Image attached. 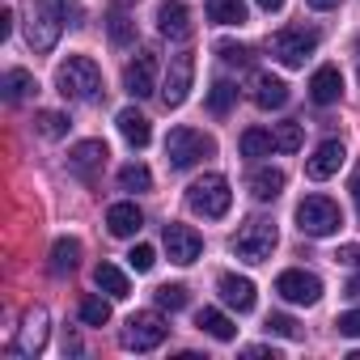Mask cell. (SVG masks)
I'll return each mask as SVG.
<instances>
[{
  "instance_id": "d590c367",
  "label": "cell",
  "mask_w": 360,
  "mask_h": 360,
  "mask_svg": "<svg viewBox=\"0 0 360 360\" xmlns=\"http://www.w3.org/2000/svg\"><path fill=\"white\" fill-rule=\"evenodd\" d=\"M127 263H131V271H153V263H157V250H153L148 242H140V246H131Z\"/></svg>"
},
{
  "instance_id": "836d02e7",
  "label": "cell",
  "mask_w": 360,
  "mask_h": 360,
  "mask_svg": "<svg viewBox=\"0 0 360 360\" xmlns=\"http://www.w3.org/2000/svg\"><path fill=\"white\" fill-rule=\"evenodd\" d=\"M301 140H305L301 123H292V119H288V123H280V127H276V148H280V153H297V148H301Z\"/></svg>"
},
{
  "instance_id": "f35d334b",
  "label": "cell",
  "mask_w": 360,
  "mask_h": 360,
  "mask_svg": "<svg viewBox=\"0 0 360 360\" xmlns=\"http://www.w3.org/2000/svg\"><path fill=\"white\" fill-rule=\"evenodd\" d=\"M110 39L115 43H127L131 39V22L127 18H110Z\"/></svg>"
},
{
  "instance_id": "ee69618b",
  "label": "cell",
  "mask_w": 360,
  "mask_h": 360,
  "mask_svg": "<svg viewBox=\"0 0 360 360\" xmlns=\"http://www.w3.org/2000/svg\"><path fill=\"white\" fill-rule=\"evenodd\" d=\"M246 356H271V360H280L276 347H246Z\"/></svg>"
},
{
  "instance_id": "4fadbf2b",
  "label": "cell",
  "mask_w": 360,
  "mask_h": 360,
  "mask_svg": "<svg viewBox=\"0 0 360 360\" xmlns=\"http://www.w3.org/2000/svg\"><path fill=\"white\" fill-rule=\"evenodd\" d=\"M161 238H165V250H169V259H174L178 267H187V263H195V259L204 255V238H200L191 225H178V221H169Z\"/></svg>"
},
{
  "instance_id": "7dc6e473",
  "label": "cell",
  "mask_w": 360,
  "mask_h": 360,
  "mask_svg": "<svg viewBox=\"0 0 360 360\" xmlns=\"http://www.w3.org/2000/svg\"><path fill=\"white\" fill-rule=\"evenodd\" d=\"M123 5H131V0H123Z\"/></svg>"
},
{
  "instance_id": "7402d4cb",
  "label": "cell",
  "mask_w": 360,
  "mask_h": 360,
  "mask_svg": "<svg viewBox=\"0 0 360 360\" xmlns=\"http://www.w3.org/2000/svg\"><path fill=\"white\" fill-rule=\"evenodd\" d=\"M284 169H276V165H263V169H255L250 174V195L259 200V204H267V200H276L280 191H284Z\"/></svg>"
},
{
  "instance_id": "603a6c76",
  "label": "cell",
  "mask_w": 360,
  "mask_h": 360,
  "mask_svg": "<svg viewBox=\"0 0 360 360\" xmlns=\"http://www.w3.org/2000/svg\"><path fill=\"white\" fill-rule=\"evenodd\" d=\"M195 326H200L204 335L221 339V343H233V339H238V326L229 322V314H221V309H212V305H204V309L195 314Z\"/></svg>"
},
{
  "instance_id": "f1b7e54d",
  "label": "cell",
  "mask_w": 360,
  "mask_h": 360,
  "mask_svg": "<svg viewBox=\"0 0 360 360\" xmlns=\"http://www.w3.org/2000/svg\"><path fill=\"white\" fill-rule=\"evenodd\" d=\"M68 127H72V119H68V115H60V110H39V115H34V131H39V136H47V140L68 136Z\"/></svg>"
},
{
  "instance_id": "9c48e42d",
  "label": "cell",
  "mask_w": 360,
  "mask_h": 360,
  "mask_svg": "<svg viewBox=\"0 0 360 360\" xmlns=\"http://www.w3.org/2000/svg\"><path fill=\"white\" fill-rule=\"evenodd\" d=\"M191 81H195V56H174L169 60V72H165V81H161V102L174 110V106H183L187 102V94H191Z\"/></svg>"
},
{
  "instance_id": "4316f807",
  "label": "cell",
  "mask_w": 360,
  "mask_h": 360,
  "mask_svg": "<svg viewBox=\"0 0 360 360\" xmlns=\"http://www.w3.org/2000/svg\"><path fill=\"white\" fill-rule=\"evenodd\" d=\"M208 18L217 26H242L246 22V0H208Z\"/></svg>"
},
{
  "instance_id": "cb8c5ba5",
  "label": "cell",
  "mask_w": 360,
  "mask_h": 360,
  "mask_svg": "<svg viewBox=\"0 0 360 360\" xmlns=\"http://www.w3.org/2000/svg\"><path fill=\"white\" fill-rule=\"evenodd\" d=\"M94 284H98V288H102V292H106L110 301H123V297L131 292L127 276H123V271H119L115 263H98V267H94Z\"/></svg>"
},
{
  "instance_id": "7a4b0ae2",
  "label": "cell",
  "mask_w": 360,
  "mask_h": 360,
  "mask_svg": "<svg viewBox=\"0 0 360 360\" xmlns=\"http://www.w3.org/2000/svg\"><path fill=\"white\" fill-rule=\"evenodd\" d=\"M64 22H68V5L64 0H34V13L26 22V43L34 51H51L64 34Z\"/></svg>"
},
{
  "instance_id": "2e32d148",
  "label": "cell",
  "mask_w": 360,
  "mask_h": 360,
  "mask_svg": "<svg viewBox=\"0 0 360 360\" xmlns=\"http://www.w3.org/2000/svg\"><path fill=\"white\" fill-rule=\"evenodd\" d=\"M343 140H322L318 148H314V157L305 161V174L314 178V183H326L330 174H339V165H343Z\"/></svg>"
},
{
  "instance_id": "8992f818",
  "label": "cell",
  "mask_w": 360,
  "mask_h": 360,
  "mask_svg": "<svg viewBox=\"0 0 360 360\" xmlns=\"http://www.w3.org/2000/svg\"><path fill=\"white\" fill-rule=\"evenodd\" d=\"M267 51L284 64V68H305V60L318 51V30H305V26H288V30H276Z\"/></svg>"
},
{
  "instance_id": "d6a6232c",
  "label": "cell",
  "mask_w": 360,
  "mask_h": 360,
  "mask_svg": "<svg viewBox=\"0 0 360 360\" xmlns=\"http://www.w3.org/2000/svg\"><path fill=\"white\" fill-rule=\"evenodd\" d=\"M81 322H85V326H106V322H110V301H102V297H81Z\"/></svg>"
},
{
  "instance_id": "6da1fadb",
  "label": "cell",
  "mask_w": 360,
  "mask_h": 360,
  "mask_svg": "<svg viewBox=\"0 0 360 360\" xmlns=\"http://www.w3.org/2000/svg\"><path fill=\"white\" fill-rule=\"evenodd\" d=\"M56 89L68 102H94L102 94V72H98V64L89 56H68L56 68Z\"/></svg>"
},
{
  "instance_id": "44dd1931",
  "label": "cell",
  "mask_w": 360,
  "mask_h": 360,
  "mask_svg": "<svg viewBox=\"0 0 360 360\" xmlns=\"http://www.w3.org/2000/svg\"><path fill=\"white\" fill-rule=\"evenodd\" d=\"M115 123H119V131H123V140H127L131 148H144V144L153 140V127H148V119H144L136 106L119 110V115H115Z\"/></svg>"
},
{
  "instance_id": "5bb4252c",
  "label": "cell",
  "mask_w": 360,
  "mask_h": 360,
  "mask_svg": "<svg viewBox=\"0 0 360 360\" xmlns=\"http://www.w3.org/2000/svg\"><path fill=\"white\" fill-rule=\"evenodd\" d=\"M106 157H110L106 140H81V144L68 153V169H72L77 178H85V183H94V178L102 174V165H106Z\"/></svg>"
},
{
  "instance_id": "ab89813d",
  "label": "cell",
  "mask_w": 360,
  "mask_h": 360,
  "mask_svg": "<svg viewBox=\"0 0 360 360\" xmlns=\"http://www.w3.org/2000/svg\"><path fill=\"white\" fill-rule=\"evenodd\" d=\"M335 263H347V267H360V246H339Z\"/></svg>"
},
{
  "instance_id": "83f0119b",
  "label": "cell",
  "mask_w": 360,
  "mask_h": 360,
  "mask_svg": "<svg viewBox=\"0 0 360 360\" xmlns=\"http://www.w3.org/2000/svg\"><path fill=\"white\" fill-rule=\"evenodd\" d=\"M271 148H276V136L271 131H263V127H246L242 131V157H271Z\"/></svg>"
},
{
  "instance_id": "d4e9b609",
  "label": "cell",
  "mask_w": 360,
  "mask_h": 360,
  "mask_svg": "<svg viewBox=\"0 0 360 360\" xmlns=\"http://www.w3.org/2000/svg\"><path fill=\"white\" fill-rule=\"evenodd\" d=\"M0 89H5V102H26L30 94H39V81L26 68H9L5 81H0Z\"/></svg>"
},
{
  "instance_id": "8fae6325",
  "label": "cell",
  "mask_w": 360,
  "mask_h": 360,
  "mask_svg": "<svg viewBox=\"0 0 360 360\" xmlns=\"http://www.w3.org/2000/svg\"><path fill=\"white\" fill-rule=\"evenodd\" d=\"M123 89H127L131 98H148V94L157 89V51L140 47V51L127 60V68H123Z\"/></svg>"
},
{
  "instance_id": "5b68a950",
  "label": "cell",
  "mask_w": 360,
  "mask_h": 360,
  "mask_svg": "<svg viewBox=\"0 0 360 360\" xmlns=\"http://www.w3.org/2000/svg\"><path fill=\"white\" fill-rule=\"evenodd\" d=\"M297 229H301L305 238H330V233L343 229V212H339V204L326 200V195H305V200L297 204Z\"/></svg>"
},
{
  "instance_id": "f6af8a7d",
  "label": "cell",
  "mask_w": 360,
  "mask_h": 360,
  "mask_svg": "<svg viewBox=\"0 0 360 360\" xmlns=\"http://www.w3.org/2000/svg\"><path fill=\"white\" fill-rule=\"evenodd\" d=\"M352 200H356V208H360V169L352 174Z\"/></svg>"
},
{
  "instance_id": "1f68e13d",
  "label": "cell",
  "mask_w": 360,
  "mask_h": 360,
  "mask_svg": "<svg viewBox=\"0 0 360 360\" xmlns=\"http://www.w3.org/2000/svg\"><path fill=\"white\" fill-rule=\"evenodd\" d=\"M153 297H157V305H161V309H169V314L187 309V301H191V292H187L183 284H161V288H157Z\"/></svg>"
},
{
  "instance_id": "74e56055",
  "label": "cell",
  "mask_w": 360,
  "mask_h": 360,
  "mask_svg": "<svg viewBox=\"0 0 360 360\" xmlns=\"http://www.w3.org/2000/svg\"><path fill=\"white\" fill-rule=\"evenodd\" d=\"M339 335H347V339H360V309H347V314H339Z\"/></svg>"
},
{
  "instance_id": "7bdbcfd3",
  "label": "cell",
  "mask_w": 360,
  "mask_h": 360,
  "mask_svg": "<svg viewBox=\"0 0 360 360\" xmlns=\"http://www.w3.org/2000/svg\"><path fill=\"white\" fill-rule=\"evenodd\" d=\"M305 5H309V9H318V13H326V9H335V5H339V0H305Z\"/></svg>"
},
{
  "instance_id": "ba28073f",
  "label": "cell",
  "mask_w": 360,
  "mask_h": 360,
  "mask_svg": "<svg viewBox=\"0 0 360 360\" xmlns=\"http://www.w3.org/2000/svg\"><path fill=\"white\" fill-rule=\"evenodd\" d=\"M165 335H169L165 318H161V314H153V309H140V314H131V318L123 322L119 343H123L127 352H153V347H161V343H165Z\"/></svg>"
},
{
  "instance_id": "d6986e66",
  "label": "cell",
  "mask_w": 360,
  "mask_h": 360,
  "mask_svg": "<svg viewBox=\"0 0 360 360\" xmlns=\"http://www.w3.org/2000/svg\"><path fill=\"white\" fill-rule=\"evenodd\" d=\"M217 292H221V301L229 305V309H238V314H250L255 309V280H246V276H221L217 280Z\"/></svg>"
},
{
  "instance_id": "e0dca14e",
  "label": "cell",
  "mask_w": 360,
  "mask_h": 360,
  "mask_svg": "<svg viewBox=\"0 0 360 360\" xmlns=\"http://www.w3.org/2000/svg\"><path fill=\"white\" fill-rule=\"evenodd\" d=\"M343 98V72L335 64H322L314 77H309V102L314 106H335Z\"/></svg>"
},
{
  "instance_id": "b9f144b4",
  "label": "cell",
  "mask_w": 360,
  "mask_h": 360,
  "mask_svg": "<svg viewBox=\"0 0 360 360\" xmlns=\"http://www.w3.org/2000/svg\"><path fill=\"white\" fill-rule=\"evenodd\" d=\"M255 5H259L263 13H280V9H284V0H255Z\"/></svg>"
},
{
  "instance_id": "3957f363",
  "label": "cell",
  "mask_w": 360,
  "mask_h": 360,
  "mask_svg": "<svg viewBox=\"0 0 360 360\" xmlns=\"http://www.w3.org/2000/svg\"><path fill=\"white\" fill-rule=\"evenodd\" d=\"M187 204H191V212H200V217H208V221H221V217L229 212V204H233L229 178H225V174H204V178H195V183L187 187Z\"/></svg>"
},
{
  "instance_id": "484cf974",
  "label": "cell",
  "mask_w": 360,
  "mask_h": 360,
  "mask_svg": "<svg viewBox=\"0 0 360 360\" xmlns=\"http://www.w3.org/2000/svg\"><path fill=\"white\" fill-rule=\"evenodd\" d=\"M81 263V242L77 238H60L51 246V276H72Z\"/></svg>"
},
{
  "instance_id": "277c9868",
  "label": "cell",
  "mask_w": 360,
  "mask_h": 360,
  "mask_svg": "<svg viewBox=\"0 0 360 360\" xmlns=\"http://www.w3.org/2000/svg\"><path fill=\"white\" fill-rule=\"evenodd\" d=\"M212 153H217V140L204 136V131H195V127H174L165 136V161H169V169H191L195 161H204Z\"/></svg>"
},
{
  "instance_id": "52a82bcc",
  "label": "cell",
  "mask_w": 360,
  "mask_h": 360,
  "mask_svg": "<svg viewBox=\"0 0 360 360\" xmlns=\"http://www.w3.org/2000/svg\"><path fill=\"white\" fill-rule=\"evenodd\" d=\"M276 242H280L276 225L263 221V217H255V221H246V225L233 233V255L246 259V263H267L271 250H276Z\"/></svg>"
},
{
  "instance_id": "ffe728a7",
  "label": "cell",
  "mask_w": 360,
  "mask_h": 360,
  "mask_svg": "<svg viewBox=\"0 0 360 360\" xmlns=\"http://www.w3.org/2000/svg\"><path fill=\"white\" fill-rule=\"evenodd\" d=\"M106 229H110V238H136L144 229V212L136 204H110L106 208Z\"/></svg>"
},
{
  "instance_id": "60d3db41",
  "label": "cell",
  "mask_w": 360,
  "mask_h": 360,
  "mask_svg": "<svg viewBox=\"0 0 360 360\" xmlns=\"http://www.w3.org/2000/svg\"><path fill=\"white\" fill-rule=\"evenodd\" d=\"M9 34H13V13L5 9V13H0V43H5Z\"/></svg>"
},
{
  "instance_id": "bcb514c9",
  "label": "cell",
  "mask_w": 360,
  "mask_h": 360,
  "mask_svg": "<svg viewBox=\"0 0 360 360\" xmlns=\"http://www.w3.org/2000/svg\"><path fill=\"white\" fill-rule=\"evenodd\" d=\"M347 297H360V271H356V276L347 280Z\"/></svg>"
},
{
  "instance_id": "9a60e30c",
  "label": "cell",
  "mask_w": 360,
  "mask_h": 360,
  "mask_svg": "<svg viewBox=\"0 0 360 360\" xmlns=\"http://www.w3.org/2000/svg\"><path fill=\"white\" fill-rule=\"evenodd\" d=\"M157 30L169 39V43H187L191 39V9L183 0H161L157 9Z\"/></svg>"
},
{
  "instance_id": "f546056e",
  "label": "cell",
  "mask_w": 360,
  "mask_h": 360,
  "mask_svg": "<svg viewBox=\"0 0 360 360\" xmlns=\"http://www.w3.org/2000/svg\"><path fill=\"white\" fill-rule=\"evenodd\" d=\"M119 187H123V191H153V174H148V165L127 161V165L119 169Z\"/></svg>"
},
{
  "instance_id": "ac0fdd59",
  "label": "cell",
  "mask_w": 360,
  "mask_h": 360,
  "mask_svg": "<svg viewBox=\"0 0 360 360\" xmlns=\"http://www.w3.org/2000/svg\"><path fill=\"white\" fill-rule=\"evenodd\" d=\"M250 98H255L259 110H280V106H288V85L280 77H271V72H255Z\"/></svg>"
},
{
  "instance_id": "4dcf8cb0",
  "label": "cell",
  "mask_w": 360,
  "mask_h": 360,
  "mask_svg": "<svg viewBox=\"0 0 360 360\" xmlns=\"http://www.w3.org/2000/svg\"><path fill=\"white\" fill-rule=\"evenodd\" d=\"M233 102H238V89H233L229 81H217V85L208 89V110H212L217 119H225V115L233 110Z\"/></svg>"
},
{
  "instance_id": "e575fe53",
  "label": "cell",
  "mask_w": 360,
  "mask_h": 360,
  "mask_svg": "<svg viewBox=\"0 0 360 360\" xmlns=\"http://www.w3.org/2000/svg\"><path fill=\"white\" fill-rule=\"evenodd\" d=\"M267 330L280 335V339H301V326H297V318H288V314H271V318H267Z\"/></svg>"
},
{
  "instance_id": "8d00e7d4",
  "label": "cell",
  "mask_w": 360,
  "mask_h": 360,
  "mask_svg": "<svg viewBox=\"0 0 360 360\" xmlns=\"http://www.w3.org/2000/svg\"><path fill=\"white\" fill-rule=\"evenodd\" d=\"M217 56L225 64H250V47H242V43H217Z\"/></svg>"
},
{
  "instance_id": "7c38bea8",
  "label": "cell",
  "mask_w": 360,
  "mask_h": 360,
  "mask_svg": "<svg viewBox=\"0 0 360 360\" xmlns=\"http://www.w3.org/2000/svg\"><path fill=\"white\" fill-rule=\"evenodd\" d=\"M47 326H51V314L43 305L26 309L22 314V326H18V339H13V352L18 356H39L47 347Z\"/></svg>"
},
{
  "instance_id": "30bf717a",
  "label": "cell",
  "mask_w": 360,
  "mask_h": 360,
  "mask_svg": "<svg viewBox=\"0 0 360 360\" xmlns=\"http://www.w3.org/2000/svg\"><path fill=\"white\" fill-rule=\"evenodd\" d=\"M276 292H280L284 301H292V305H318V297H322V280H318L314 271L288 267V271L276 276Z\"/></svg>"
}]
</instances>
